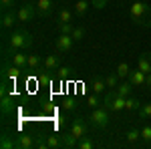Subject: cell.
Returning <instances> with one entry per match:
<instances>
[{
	"label": "cell",
	"mask_w": 151,
	"mask_h": 149,
	"mask_svg": "<svg viewBox=\"0 0 151 149\" xmlns=\"http://www.w3.org/2000/svg\"><path fill=\"white\" fill-rule=\"evenodd\" d=\"M91 6H95L97 10H103L107 6V0H91Z\"/></svg>",
	"instance_id": "38"
},
{
	"label": "cell",
	"mask_w": 151,
	"mask_h": 149,
	"mask_svg": "<svg viewBox=\"0 0 151 149\" xmlns=\"http://www.w3.org/2000/svg\"><path fill=\"white\" fill-rule=\"evenodd\" d=\"M87 105L91 107V109H97V107H101V101H99V93H95V95H91L89 99H87Z\"/></svg>",
	"instance_id": "34"
},
{
	"label": "cell",
	"mask_w": 151,
	"mask_h": 149,
	"mask_svg": "<svg viewBox=\"0 0 151 149\" xmlns=\"http://www.w3.org/2000/svg\"><path fill=\"white\" fill-rule=\"evenodd\" d=\"M77 147H79V149H93V147H95V141H93L91 137H89V135H85V137L79 139Z\"/></svg>",
	"instance_id": "29"
},
{
	"label": "cell",
	"mask_w": 151,
	"mask_h": 149,
	"mask_svg": "<svg viewBox=\"0 0 151 149\" xmlns=\"http://www.w3.org/2000/svg\"><path fill=\"white\" fill-rule=\"evenodd\" d=\"M141 109V101L137 97H127V101H125V111L129 113H137Z\"/></svg>",
	"instance_id": "18"
},
{
	"label": "cell",
	"mask_w": 151,
	"mask_h": 149,
	"mask_svg": "<svg viewBox=\"0 0 151 149\" xmlns=\"http://www.w3.org/2000/svg\"><path fill=\"white\" fill-rule=\"evenodd\" d=\"M109 109H105L103 105L101 107H97V109H93V113H91V117H89V123H91V127L93 129H105V127L109 125Z\"/></svg>",
	"instance_id": "4"
},
{
	"label": "cell",
	"mask_w": 151,
	"mask_h": 149,
	"mask_svg": "<svg viewBox=\"0 0 151 149\" xmlns=\"http://www.w3.org/2000/svg\"><path fill=\"white\" fill-rule=\"evenodd\" d=\"M107 89V83H105V79H101V77H95L93 79V93H101Z\"/></svg>",
	"instance_id": "27"
},
{
	"label": "cell",
	"mask_w": 151,
	"mask_h": 149,
	"mask_svg": "<svg viewBox=\"0 0 151 149\" xmlns=\"http://www.w3.org/2000/svg\"><path fill=\"white\" fill-rule=\"evenodd\" d=\"M145 89H151V73L145 75Z\"/></svg>",
	"instance_id": "40"
},
{
	"label": "cell",
	"mask_w": 151,
	"mask_h": 149,
	"mask_svg": "<svg viewBox=\"0 0 151 149\" xmlns=\"http://www.w3.org/2000/svg\"><path fill=\"white\" fill-rule=\"evenodd\" d=\"M0 6H2V10L14 8V6H16V0H0Z\"/></svg>",
	"instance_id": "37"
},
{
	"label": "cell",
	"mask_w": 151,
	"mask_h": 149,
	"mask_svg": "<svg viewBox=\"0 0 151 149\" xmlns=\"http://www.w3.org/2000/svg\"><path fill=\"white\" fill-rule=\"evenodd\" d=\"M125 139H127V143H137L141 139V131L139 129H129L125 133Z\"/></svg>",
	"instance_id": "28"
},
{
	"label": "cell",
	"mask_w": 151,
	"mask_h": 149,
	"mask_svg": "<svg viewBox=\"0 0 151 149\" xmlns=\"http://www.w3.org/2000/svg\"><path fill=\"white\" fill-rule=\"evenodd\" d=\"M0 109H2V115H10L14 111V97L10 95H4L2 97V103H0Z\"/></svg>",
	"instance_id": "16"
},
{
	"label": "cell",
	"mask_w": 151,
	"mask_h": 149,
	"mask_svg": "<svg viewBox=\"0 0 151 149\" xmlns=\"http://www.w3.org/2000/svg\"><path fill=\"white\" fill-rule=\"evenodd\" d=\"M57 28H58V35H70L75 26H73V22H58Z\"/></svg>",
	"instance_id": "31"
},
{
	"label": "cell",
	"mask_w": 151,
	"mask_h": 149,
	"mask_svg": "<svg viewBox=\"0 0 151 149\" xmlns=\"http://www.w3.org/2000/svg\"><path fill=\"white\" fill-rule=\"evenodd\" d=\"M105 83H107V89H117V85H119V75H117V73H109V75L105 77Z\"/></svg>",
	"instance_id": "26"
},
{
	"label": "cell",
	"mask_w": 151,
	"mask_h": 149,
	"mask_svg": "<svg viewBox=\"0 0 151 149\" xmlns=\"http://www.w3.org/2000/svg\"><path fill=\"white\" fill-rule=\"evenodd\" d=\"M141 139L147 141V143H151V125H145L141 129Z\"/></svg>",
	"instance_id": "36"
},
{
	"label": "cell",
	"mask_w": 151,
	"mask_h": 149,
	"mask_svg": "<svg viewBox=\"0 0 151 149\" xmlns=\"http://www.w3.org/2000/svg\"><path fill=\"white\" fill-rule=\"evenodd\" d=\"M47 145H48V149L65 147V145H63V137H60V135H47Z\"/></svg>",
	"instance_id": "23"
},
{
	"label": "cell",
	"mask_w": 151,
	"mask_h": 149,
	"mask_svg": "<svg viewBox=\"0 0 151 149\" xmlns=\"http://www.w3.org/2000/svg\"><path fill=\"white\" fill-rule=\"evenodd\" d=\"M55 10V2L52 0H36V12L38 16H48Z\"/></svg>",
	"instance_id": "11"
},
{
	"label": "cell",
	"mask_w": 151,
	"mask_h": 149,
	"mask_svg": "<svg viewBox=\"0 0 151 149\" xmlns=\"http://www.w3.org/2000/svg\"><path fill=\"white\" fill-rule=\"evenodd\" d=\"M89 125H91V123H87L83 117H79V119H75V121L70 123V133L81 139V137H85V135L89 133Z\"/></svg>",
	"instance_id": "8"
},
{
	"label": "cell",
	"mask_w": 151,
	"mask_h": 149,
	"mask_svg": "<svg viewBox=\"0 0 151 149\" xmlns=\"http://www.w3.org/2000/svg\"><path fill=\"white\" fill-rule=\"evenodd\" d=\"M16 147V137H12L8 131H2L0 135V149H14Z\"/></svg>",
	"instance_id": "14"
},
{
	"label": "cell",
	"mask_w": 151,
	"mask_h": 149,
	"mask_svg": "<svg viewBox=\"0 0 151 149\" xmlns=\"http://www.w3.org/2000/svg\"><path fill=\"white\" fill-rule=\"evenodd\" d=\"M42 69V58L38 55H28V71H40Z\"/></svg>",
	"instance_id": "21"
},
{
	"label": "cell",
	"mask_w": 151,
	"mask_h": 149,
	"mask_svg": "<svg viewBox=\"0 0 151 149\" xmlns=\"http://www.w3.org/2000/svg\"><path fill=\"white\" fill-rule=\"evenodd\" d=\"M36 141L32 139V135H28V133H20V135H16V147L18 149H30L35 147Z\"/></svg>",
	"instance_id": "12"
},
{
	"label": "cell",
	"mask_w": 151,
	"mask_h": 149,
	"mask_svg": "<svg viewBox=\"0 0 151 149\" xmlns=\"http://www.w3.org/2000/svg\"><path fill=\"white\" fill-rule=\"evenodd\" d=\"M0 24H2V30H14V26L18 24V12L14 10V8L2 10V18H0Z\"/></svg>",
	"instance_id": "6"
},
{
	"label": "cell",
	"mask_w": 151,
	"mask_h": 149,
	"mask_svg": "<svg viewBox=\"0 0 151 149\" xmlns=\"http://www.w3.org/2000/svg\"><path fill=\"white\" fill-rule=\"evenodd\" d=\"M20 73H22V69H18L16 65H12L8 60H4V65H2V79H8L10 83H14L20 77Z\"/></svg>",
	"instance_id": "7"
},
{
	"label": "cell",
	"mask_w": 151,
	"mask_h": 149,
	"mask_svg": "<svg viewBox=\"0 0 151 149\" xmlns=\"http://www.w3.org/2000/svg\"><path fill=\"white\" fill-rule=\"evenodd\" d=\"M69 77H70V69H69V67H58V69H57V79L60 81V83L67 81Z\"/></svg>",
	"instance_id": "32"
},
{
	"label": "cell",
	"mask_w": 151,
	"mask_h": 149,
	"mask_svg": "<svg viewBox=\"0 0 151 149\" xmlns=\"http://www.w3.org/2000/svg\"><path fill=\"white\" fill-rule=\"evenodd\" d=\"M6 58L10 60L12 65H16L18 69H22V71H26V69H28V55H26L24 50H16V53L8 55Z\"/></svg>",
	"instance_id": "9"
},
{
	"label": "cell",
	"mask_w": 151,
	"mask_h": 149,
	"mask_svg": "<svg viewBox=\"0 0 151 149\" xmlns=\"http://www.w3.org/2000/svg\"><path fill=\"white\" fill-rule=\"evenodd\" d=\"M70 36H73L75 40H83V38H85V28H83V26H75L73 32H70Z\"/></svg>",
	"instance_id": "35"
},
{
	"label": "cell",
	"mask_w": 151,
	"mask_h": 149,
	"mask_svg": "<svg viewBox=\"0 0 151 149\" xmlns=\"http://www.w3.org/2000/svg\"><path fill=\"white\" fill-rule=\"evenodd\" d=\"M137 113H139L141 119H151V103H143Z\"/></svg>",
	"instance_id": "33"
},
{
	"label": "cell",
	"mask_w": 151,
	"mask_h": 149,
	"mask_svg": "<svg viewBox=\"0 0 151 149\" xmlns=\"http://www.w3.org/2000/svg\"><path fill=\"white\" fill-rule=\"evenodd\" d=\"M63 109L67 111V113H73V111H77V101L75 99H70V97H67V99H63Z\"/></svg>",
	"instance_id": "30"
},
{
	"label": "cell",
	"mask_w": 151,
	"mask_h": 149,
	"mask_svg": "<svg viewBox=\"0 0 151 149\" xmlns=\"http://www.w3.org/2000/svg\"><path fill=\"white\" fill-rule=\"evenodd\" d=\"M16 12H18V22H30L32 18H35L36 14V2H32V0H28V2H24L22 6H18L16 8Z\"/></svg>",
	"instance_id": "5"
},
{
	"label": "cell",
	"mask_w": 151,
	"mask_h": 149,
	"mask_svg": "<svg viewBox=\"0 0 151 149\" xmlns=\"http://www.w3.org/2000/svg\"><path fill=\"white\" fill-rule=\"evenodd\" d=\"M60 67V60H58V55H47L42 58V71H57Z\"/></svg>",
	"instance_id": "13"
},
{
	"label": "cell",
	"mask_w": 151,
	"mask_h": 149,
	"mask_svg": "<svg viewBox=\"0 0 151 149\" xmlns=\"http://www.w3.org/2000/svg\"><path fill=\"white\" fill-rule=\"evenodd\" d=\"M129 18L137 26L151 28V6L145 4L143 0H133L129 6Z\"/></svg>",
	"instance_id": "2"
},
{
	"label": "cell",
	"mask_w": 151,
	"mask_h": 149,
	"mask_svg": "<svg viewBox=\"0 0 151 149\" xmlns=\"http://www.w3.org/2000/svg\"><path fill=\"white\" fill-rule=\"evenodd\" d=\"M60 137H63V145L65 147H77V143H79V137L77 135H73V133H60Z\"/></svg>",
	"instance_id": "20"
},
{
	"label": "cell",
	"mask_w": 151,
	"mask_h": 149,
	"mask_svg": "<svg viewBox=\"0 0 151 149\" xmlns=\"http://www.w3.org/2000/svg\"><path fill=\"white\" fill-rule=\"evenodd\" d=\"M32 46V36L28 35L24 28H14L6 40V46H4V57H8L16 50H28Z\"/></svg>",
	"instance_id": "1"
},
{
	"label": "cell",
	"mask_w": 151,
	"mask_h": 149,
	"mask_svg": "<svg viewBox=\"0 0 151 149\" xmlns=\"http://www.w3.org/2000/svg\"><path fill=\"white\" fill-rule=\"evenodd\" d=\"M89 4H91V0H77V4H75V14H77V16H85L87 10H89Z\"/></svg>",
	"instance_id": "22"
},
{
	"label": "cell",
	"mask_w": 151,
	"mask_h": 149,
	"mask_svg": "<svg viewBox=\"0 0 151 149\" xmlns=\"http://www.w3.org/2000/svg\"><path fill=\"white\" fill-rule=\"evenodd\" d=\"M73 42H75V38H73L70 35H58L55 46H57V50H60V53H70Z\"/></svg>",
	"instance_id": "10"
},
{
	"label": "cell",
	"mask_w": 151,
	"mask_h": 149,
	"mask_svg": "<svg viewBox=\"0 0 151 149\" xmlns=\"http://www.w3.org/2000/svg\"><path fill=\"white\" fill-rule=\"evenodd\" d=\"M115 73L119 75V79H129V75H131V67H129L127 63H119L117 65V69H115Z\"/></svg>",
	"instance_id": "24"
},
{
	"label": "cell",
	"mask_w": 151,
	"mask_h": 149,
	"mask_svg": "<svg viewBox=\"0 0 151 149\" xmlns=\"http://www.w3.org/2000/svg\"><path fill=\"white\" fill-rule=\"evenodd\" d=\"M121 97H131V91H133V85H131V81H123L121 85H117V89H115Z\"/></svg>",
	"instance_id": "19"
},
{
	"label": "cell",
	"mask_w": 151,
	"mask_h": 149,
	"mask_svg": "<svg viewBox=\"0 0 151 149\" xmlns=\"http://www.w3.org/2000/svg\"><path fill=\"white\" fill-rule=\"evenodd\" d=\"M137 69H141L145 75H147V73H151V53H143V55L139 57Z\"/></svg>",
	"instance_id": "17"
},
{
	"label": "cell",
	"mask_w": 151,
	"mask_h": 149,
	"mask_svg": "<svg viewBox=\"0 0 151 149\" xmlns=\"http://www.w3.org/2000/svg\"><path fill=\"white\" fill-rule=\"evenodd\" d=\"M129 81H131V85H133V87H145V73H143L141 69L131 71Z\"/></svg>",
	"instance_id": "15"
},
{
	"label": "cell",
	"mask_w": 151,
	"mask_h": 149,
	"mask_svg": "<svg viewBox=\"0 0 151 149\" xmlns=\"http://www.w3.org/2000/svg\"><path fill=\"white\" fill-rule=\"evenodd\" d=\"M75 12H70L69 8H60L58 10V22H73Z\"/></svg>",
	"instance_id": "25"
},
{
	"label": "cell",
	"mask_w": 151,
	"mask_h": 149,
	"mask_svg": "<svg viewBox=\"0 0 151 149\" xmlns=\"http://www.w3.org/2000/svg\"><path fill=\"white\" fill-rule=\"evenodd\" d=\"M125 101H127V97H121L115 89H109V93L105 95V99H103V107L109 109L111 113H119V111L125 109Z\"/></svg>",
	"instance_id": "3"
},
{
	"label": "cell",
	"mask_w": 151,
	"mask_h": 149,
	"mask_svg": "<svg viewBox=\"0 0 151 149\" xmlns=\"http://www.w3.org/2000/svg\"><path fill=\"white\" fill-rule=\"evenodd\" d=\"M38 81H40V85H50V77H48V71H45V75H40V77H38Z\"/></svg>",
	"instance_id": "39"
}]
</instances>
